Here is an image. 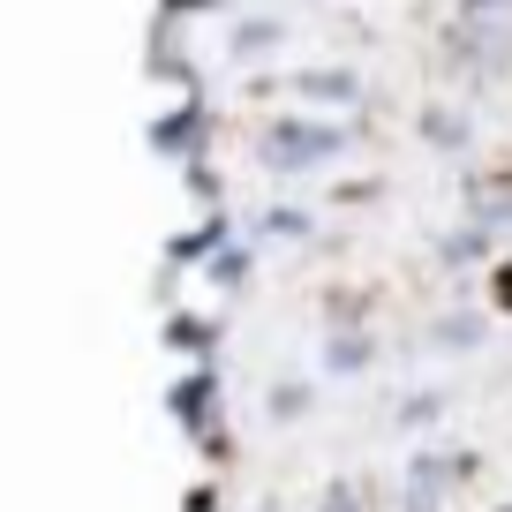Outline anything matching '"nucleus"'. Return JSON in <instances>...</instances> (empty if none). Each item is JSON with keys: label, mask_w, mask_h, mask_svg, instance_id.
<instances>
[{"label": "nucleus", "mask_w": 512, "mask_h": 512, "mask_svg": "<svg viewBox=\"0 0 512 512\" xmlns=\"http://www.w3.org/2000/svg\"><path fill=\"white\" fill-rule=\"evenodd\" d=\"M339 144V136H332V128H287V136H279V166H309V159H317V151H332Z\"/></svg>", "instance_id": "nucleus-1"}, {"label": "nucleus", "mask_w": 512, "mask_h": 512, "mask_svg": "<svg viewBox=\"0 0 512 512\" xmlns=\"http://www.w3.org/2000/svg\"><path fill=\"white\" fill-rule=\"evenodd\" d=\"M174 415H181V430H196L204 437V422H211V377H189L174 392Z\"/></svg>", "instance_id": "nucleus-2"}]
</instances>
